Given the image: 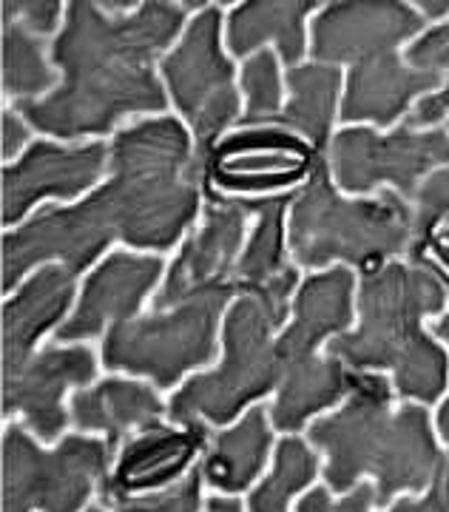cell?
Instances as JSON below:
<instances>
[{"label":"cell","instance_id":"14","mask_svg":"<svg viewBox=\"0 0 449 512\" xmlns=\"http://www.w3.org/2000/svg\"><path fill=\"white\" fill-rule=\"evenodd\" d=\"M108 148L103 140L86 146H60L49 140H35L26 154L0 171V202H3V225L12 228L26 220L37 202L74 200L103 177L108 165Z\"/></svg>","mask_w":449,"mask_h":512},{"label":"cell","instance_id":"16","mask_svg":"<svg viewBox=\"0 0 449 512\" xmlns=\"http://www.w3.org/2000/svg\"><path fill=\"white\" fill-rule=\"evenodd\" d=\"M162 268H165L162 256L128 254V251L108 254L86 276L77 308L54 330V342L77 345L83 339L103 336L120 322L137 319L145 296L160 282Z\"/></svg>","mask_w":449,"mask_h":512},{"label":"cell","instance_id":"28","mask_svg":"<svg viewBox=\"0 0 449 512\" xmlns=\"http://www.w3.org/2000/svg\"><path fill=\"white\" fill-rule=\"evenodd\" d=\"M404 60L421 69V72H435L444 77V86L430 97L418 100L415 109L404 117V123L415 128H441L449 126V20L430 26L424 35L407 46Z\"/></svg>","mask_w":449,"mask_h":512},{"label":"cell","instance_id":"6","mask_svg":"<svg viewBox=\"0 0 449 512\" xmlns=\"http://www.w3.org/2000/svg\"><path fill=\"white\" fill-rule=\"evenodd\" d=\"M299 271L270 288L239 291L222 319V362L191 376L168 402L171 424L228 427L282 382V359L276 350L279 330L288 325L290 293L299 291Z\"/></svg>","mask_w":449,"mask_h":512},{"label":"cell","instance_id":"26","mask_svg":"<svg viewBox=\"0 0 449 512\" xmlns=\"http://www.w3.org/2000/svg\"><path fill=\"white\" fill-rule=\"evenodd\" d=\"M3 35H0V55H3V94L23 100H37L40 94L52 92L57 74L43 55V37L32 35L23 20L15 15V3L3 0Z\"/></svg>","mask_w":449,"mask_h":512},{"label":"cell","instance_id":"40","mask_svg":"<svg viewBox=\"0 0 449 512\" xmlns=\"http://www.w3.org/2000/svg\"><path fill=\"white\" fill-rule=\"evenodd\" d=\"M415 9L424 15L427 20H449V0H441V3H430V0H421V3H413Z\"/></svg>","mask_w":449,"mask_h":512},{"label":"cell","instance_id":"9","mask_svg":"<svg viewBox=\"0 0 449 512\" xmlns=\"http://www.w3.org/2000/svg\"><path fill=\"white\" fill-rule=\"evenodd\" d=\"M106 439L63 436L40 447L26 424L3 430V512H83L111 473Z\"/></svg>","mask_w":449,"mask_h":512},{"label":"cell","instance_id":"15","mask_svg":"<svg viewBox=\"0 0 449 512\" xmlns=\"http://www.w3.org/2000/svg\"><path fill=\"white\" fill-rule=\"evenodd\" d=\"M211 424H165L157 421L140 430L120 447L117 464L100 484V504L114 510L128 498L160 493L191 473L194 461L205 453Z\"/></svg>","mask_w":449,"mask_h":512},{"label":"cell","instance_id":"37","mask_svg":"<svg viewBox=\"0 0 449 512\" xmlns=\"http://www.w3.org/2000/svg\"><path fill=\"white\" fill-rule=\"evenodd\" d=\"M205 512H245L242 510V501L236 495H222L216 493L211 498H205Z\"/></svg>","mask_w":449,"mask_h":512},{"label":"cell","instance_id":"5","mask_svg":"<svg viewBox=\"0 0 449 512\" xmlns=\"http://www.w3.org/2000/svg\"><path fill=\"white\" fill-rule=\"evenodd\" d=\"M430 26L413 3L339 0L327 3L310 23V55L316 63L350 69L344 74L339 120L344 126L396 128L418 100L435 94L444 77L413 69L401 46Z\"/></svg>","mask_w":449,"mask_h":512},{"label":"cell","instance_id":"34","mask_svg":"<svg viewBox=\"0 0 449 512\" xmlns=\"http://www.w3.org/2000/svg\"><path fill=\"white\" fill-rule=\"evenodd\" d=\"M384 512H449V458L444 473L435 478L427 493L401 495Z\"/></svg>","mask_w":449,"mask_h":512},{"label":"cell","instance_id":"20","mask_svg":"<svg viewBox=\"0 0 449 512\" xmlns=\"http://www.w3.org/2000/svg\"><path fill=\"white\" fill-rule=\"evenodd\" d=\"M327 154L313 151H242L202 160V191L222 197H276L305 185Z\"/></svg>","mask_w":449,"mask_h":512},{"label":"cell","instance_id":"23","mask_svg":"<svg viewBox=\"0 0 449 512\" xmlns=\"http://www.w3.org/2000/svg\"><path fill=\"white\" fill-rule=\"evenodd\" d=\"M353 376L356 373L333 356H316L313 362L288 370L270 404L273 430L285 436L302 433L310 419L322 416L324 410L336 407L353 393Z\"/></svg>","mask_w":449,"mask_h":512},{"label":"cell","instance_id":"31","mask_svg":"<svg viewBox=\"0 0 449 512\" xmlns=\"http://www.w3.org/2000/svg\"><path fill=\"white\" fill-rule=\"evenodd\" d=\"M202 484H205V478H202V467L194 464V467H191V473L182 478V481H177V484L165 487V490H160V493L128 498V501H123V504H120V507H114V510L199 512V504H202Z\"/></svg>","mask_w":449,"mask_h":512},{"label":"cell","instance_id":"17","mask_svg":"<svg viewBox=\"0 0 449 512\" xmlns=\"http://www.w3.org/2000/svg\"><path fill=\"white\" fill-rule=\"evenodd\" d=\"M356 291H359V276L353 268L344 265L310 274L299 285L290 305V322L279 330L276 339L282 376L293 367L313 362L319 345L353 328Z\"/></svg>","mask_w":449,"mask_h":512},{"label":"cell","instance_id":"21","mask_svg":"<svg viewBox=\"0 0 449 512\" xmlns=\"http://www.w3.org/2000/svg\"><path fill=\"white\" fill-rule=\"evenodd\" d=\"M273 444L276 441H273L270 407L253 404L231 427H219L208 436L205 453L199 461L205 484L225 495L251 490L253 481L268 467Z\"/></svg>","mask_w":449,"mask_h":512},{"label":"cell","instance_id":"41","mask_svg":"<svg viewBox=\"0 0 449 512\" xmlns=\"http://www.w3.org/2000/svg\"><path fill=\"white\" fill-rule=\"evenodd\" d=\"M86 512H137V510H108V507H103V504H97V507H89Z\"/></svg>","mask_w":449,"mask_h":512},{"label":"cell","instance_id":"7","mask_svg":"<svg viewBox=\"0 0 449 512\" xmlns=\"http://www.w3.org/2000/svg\"><path fill=\"white\" fill-rule=\"evenodd\" d=\"M413 248V205L384 188L370 197H347L327 157L293 194L288 211V251L310 271L353 268L373 274L387 262L407 259Z\"/></svg>","mask_w":449,"mask_h":512},{"label":"cell","instance_id":"33","mask_svg":"<svg viewBox=\"0 0 449 512\" xmlns=\"http://www.w3.org/2000/svg\"><path fill=\"white\" fill-rule=\"evenodd\" d=\"M15 15L32 35L46 37L57 32L60 18H66V6L57 0H15Z\"/></svg>","mask_w":449,"mask_h":512},{"label":"cell","instance_id":"22","mask_svg":"<svg viewBox=\"0 0 449 512\" xmlns=\"http://www.w3.org/2000/svg\"><path fill=\"white\" fill-rule=\"evenodd\" d=\"M316 0H251L239 3L225 20V43L234 57H248L262 52L273 40L285 69L302 66L307 55V15L316 9Z\"/></svg>","mask_w":449,"mask_h":512},{"label":"cell","instance_id":"3","mask_svg":"<svg viewBox=\"0 0 449 512\" xmlns=\"http://www.w3.org/2000/svg\"><path fill=\"white\" fill-rule=\"evenodd\" d=\"M307 441L327 458L322 476L330 493L347 495L361 478H373L378 510L401 495L427 493L449 458L430 407H396V390L384 373H356L353 393L330 416L310 421Z\"/></svg>","mask_w":449,"mask_h":512},{"label":"cell","instance_id":"38","mask_svg":"<svg viewBox=\"0 0 449 512\" xmlns=\"http://www.w3.org/2000/svg\"><path fill=\"white\" fill-rule=\"evenodd\" d=\"M421 262H424V259H421ZM427 265H430V262H427ZM438 276H441V274H438ZM441 279H444V285H447V293H449V279H447V276H441ZM430 330H432V336H435V339H438V342H441V345L449 350V308L441 313V316H438L435 322H432Z\"/></svg>","mask_w":449,"mask_h":512},{"label":"cell","instance_id":"25","mask_svg":"<svg viewBox=\"0 0 449 512\" xmlns=\"http://www.w3.org/2000/svg\"><path fill=\"white\" fill-rule=\"evenodd\" d=\"M256 217V228L245 242V251L236 265L239 291L248 288H270L279 279L296 271L288 262V211L293 194L276 197H236Z\"/></svg>","mask_w":449,"mask_h":512},{"label":"cell","instance_id":"11","mask_svg":"<svg viewBox=\"0 0 449 512\" xmlns=\"http://www.w3.org/2000/svg\"><path fill=\"white\" fill-rule=\"evenodd\" d=\"M333 183L350 197H370L376 191H396L413 202L415 191L432 171L449 165V126H401L378 131L373 126H344L327 148Z\"/></svg>","mask_w":449,"mask_h":512},{"label":"cell","instance_id":"35","mask_svg":"<svg viewBox=\"0 0 449 512\" xmlns=\"http://www.w3.org/2000/svg\"><path fill=\"white\" fill-rule=\"evenodd\" d=\"M0 123H3V148H0V154H3V163L12 165V160L18 157L23 146L29 143V123L20 117L18 111L12 109H3L0 114Z\"/></svg>","mask_w":449,"mask_h":512},{"label":"cell","instance_id":"8","mask_svg":"<svg viewBox=\"0 0 449 512\" xmlns=\"http://www.w3.org/2000/svg\"><path fill=\"white\" fill-rule=\"evenodd\" d=\"M239 296V285L202 291L168 311H151L120 322L103 339V367L145 376L157 390H174L197 367L211 365L219 350L228 305Z\"/></svg>","mask_w":449,"mask_h":512},{"label":"cell","instance_id":"10","mask_svg":"<svg viewBox=\"0 0 449 512\" xmlns=\"http://www.w3.org/2000/svg\"><path fill=\"white\" fill-rule=\"evenodd\" d=\"M160 74L171 103L191 126L197 160H202L228 128L239 126L245 114L234 60L222 52L219 6H205L197 12L180 43L162 57Z\"/></svg>","mask_w":449,"mask_h":512},{"label":"cell","instance_id":"18","mask_svg":"<svg viewBox=\"0 0 449 512\" xmlns=\"http://www.w3.org/2000/svg\"><path fill=\"white\" fill-rule=\"evenodd\" d=\"M74 279L77 276L66 265L49 262L3 302V376L15 373L35 356L43 333L63 325L77 288Z\"/></svg>","mask_w":449,"mask_h":512},{"label":"cell","instance_id":"32","mask_svg":"<svg viewBox=\"0 0 449 512\" xmlns=\"http://www.w3.org/2000/svg\"><path fill=\"white\" fill-rule=\"evenodd\" d=\"M378 507L376 484L373 481H361L356 490H350L342 498H333L330 487H310L299 504L296 512H373Z\"/></svg>","mask_w":449,"mask_h":512},{"label":"cell","instance_id":"29","mask_svg":"<svg viewBox=\"0 0 449 512\" xmlns=\"http://www.w3.org/2000/svg\"><path fill=\"white\" fill-rule=\"evenodd\" d=\"M239 89L245 94V114L239 126H265L285 109V77L279 69V55L262 49L242 63Z\"/></svg>","mask_w":449,"mask_h":512},{"label":"cell","instance_id":"36","mask_svg":"<svg viewBox=\"0 0 449 512\" xmlns=\"http://www.w3.org/2000/svg\"><path fill=\"white\" fill-rule=\"evenodd\" d=\"M430 262L432 268L438 271L441 276H447L449 279V225H444L435 237L418 251L415 256H410V262Z\"/></svg>","mask_w":449,"mask_h":512},{"label":"cell","instance_id":"24","mask_svg":"<svg viewBox=\"0 0 449 512\" xmlns=\"http://www.w3.org/2000/svg\"><path fill=\"white\" fill-rule=\"evenodd\" d=\"M285 80H288L290 100L273 123L288 128L316 151L327 154L333 140V123L342 109L339 100V94H344L342 66H327L313 60L288 69Z\"/></svg>","mask_w":449,"mask_h":512},{"label":"cell","instance_id":"27","mask_svg":"<svg viewBox=\"0 0 449 512\" xmlns=\"http://www.w3.org/2000/svg\"><path fill=\"white\" fill-rule=\"evenodd\" d=\"M319 450L302 436H285L273 450V464L248 495V512H290V501L319 478Z\"/></svg>","mask_w":449,"mask_h":512},{"label":"cell","instance_id":"4","mask_svg":"<svg viewBox=\"0 0 449 512\" xmlns=\"http://www.w3.org/2000/svg\"><path fill=\"white\" fill-rule=\"evenodd\" d=\"M447 308V285L432 265L387 262L359 276V322L327 342V356L356 373H390L396 396L432 407L447 396L449 350L432 336L427 319Z\"/></svg>","mask_w":449,"mask_h":512},{"label":"cell","instance_id":"39","mask_svg":"<svg viewBox=\"0 0 449 512\" xmlns=\"http://www.w3.org/2000/svg\"><path fill=\"white\" fill-rule=\"evenodd\" d=\"M432 421H435V433H438L441 444L449 447V396L438 402V410H435V419Z\"/></svg>","mask_w":449,"mask_h":512},{"label":"cell","instance_id":"19","mask_svg":"<svg viewBox=\"0 0 449 512\" xmlns=\"http://www.w3.org/2000/svg\"><path fill=\"white\" fill-rule=\"evenodd\" d=\"M69 413L80 433H100L111 453H117L131 436L162 421L168 404L148 382L108 376L91 387H80L72 396Z\"/></svg>","mask_w":449,"mask_h":512},{"label":"cell","instance_id":"1","mask_svg":"<svg viewBox=\"0 0 449 512\" xmlns=\"http://www.w3.org/2000/svg\"><path fill=\"white\" fill-rule=\"evenodd\" d=\"M202 165L191 131L174 114L120 128L108 148V180L74 205H43L3 234V293L32 268L60 262L89 271L120 239L128 248L171 251L197 220Z\"/></svg>","mask_w":449,"mask_h":512},{"label":"cell","instance_id":"13","mask_svg":"<svg viewBox=\"0 0 449 512\" xmlns=\"http://www.w3.org/2000/svg\"><path fill=\"white\" fill-rule=\"evenodd\" d=\"M94 376V350L86 345L63 348L52 342L15 373L3 376V419L18 413L35 439L60 441V433L72 424V413L63 407V393L69 387H91Z\"/></svg>","mask_w":449,"mask_h":512},{"label":"cell","instance_id":"30","mask_svg":"<svg viewBox=\"0 0 449 512\" xmlns=\"http://www.w3.org/2000/svg\"><path fill=\"white\" fill-rule=\"evenodd\" d=\"M413 248L415 256L444 225H449V165L432 171L413 197Z\"/></svg>","mask_w":449,"mask_h":512},{"label":"cell","instance_id":"12","mask_svg":"<svg viewBox=\"0 0 449 512\" xmlns=\"http://www.w3.org/2000/svg\"><path fill=\"white\" fill-rule=\"evenodd\" d=\"M202 225L182 242L171 271L154 293V311H168L202 291H214L236 282V265L245 251L248 208L236 197L205 191Z\"/></svg>","mask_w":449,"mask_h":512},{"label":"cell","instance_id":"2","mask_svg":"<svg viewBox=\"0 0 449 512\" xmlns=\"http://www.w3.org/2000/svg\"><path fill=\"white\" fill-rule=\"evenodd\" d=\"M185 18L182 3L162 0H145L131 15H108L86 0L66 3L52 43L63 80L43 100L15 103V111L40 134L69 143L106 137L131 114H160L171 97L154 63L182 37Z\"/></svg>","mask_w":449,"mask_h":512}]
</instances>
